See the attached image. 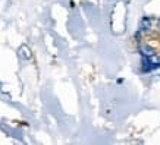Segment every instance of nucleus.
Wrapping results in <instances>:
<instances>
[{"label":"nucleus","instance_id":"nucleus-1","mask_svg":"<svg viewBox=\"0 0 160 145\" xmlns=\"http://www.w3.org/2000/svg\"><path fill=\"white\" fill-rule=\"evenodd\" d=\"M140 51L142 56H146V57H153L156 53L154 48H151L150 46H147V44H141L140 46Z\"/></svg>","mask_w":160,"mask_h":145},{"label":"nucleus","instance_id":"nucleus-2","mask_svg":"<svg viewBox=\"0 0 160 145\" xmlns=\"http://www.w3.org/2000/svg\"><path fill=\"white\" fill-rule=\"evenodd\" d=\"M151 28V18L148 16H144L142 19H141V24H140V31H148Z\"/></svg>","mask_w":160,"mask_h":145},{"label":"nucleus","instance_id":"nucleus-3","mask_svg":"<svg viewBox=\"0 0 160 145\" xmlns=\"http://www.w3.org/2000/svg\"><path fill=\"white\" fill-rule=\"evenodd\" d=\"M19 56L22 59H25V60H28V59H31V50L27 46H22L19 48Z\"/></svg>","mask_w":160,"mask_h":145},{"label":"nucleus","instance_id":"nucleus-4","mask_svg":"<svg viewBox=\"0 0 160 145\" xmlns=\"http://www.w3.org/2000/svg\"><path fill=\"white\" fill-rule=\"evenodd\" d=\"M156 63H157V66H160V57L156 59Z\"/></svg>","mask_w":160,"mask_h":145},{"label":"nucleus","instance_id":"nucleus-5","mask_svg":"<svg viewBox=\"0 0 160 145\" xmlns=\"http://www.w3.org/2000/svg\"><path fill=\"white\" fill-rule=\"evenodd\" d=\"M157 28H159V29H160V19H159V21H157Z\"/></svg>","mask_w":160,"mask_h":145}]
</instances>
